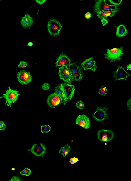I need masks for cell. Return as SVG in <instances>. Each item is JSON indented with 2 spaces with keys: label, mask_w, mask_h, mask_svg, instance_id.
<instances>
[{
  "label": "cell",
  "mask_w": 131,
  "mask_h": 181,
  "mask_svg": "<svg viewBox=\"0 0 131 181\" xmlns=\"http://www.w3.org/2000/svg\"><path fill=\"white\" fill-rule=\"evenodd\" d=\"M27 66V63L24 61H21L19 65L18 66L19 68H25Z\"/></svg>",
  "instance_id": "28"
},
{
  "label": "cell",
  "mask_w": 131,
  "mask_h": 181,
  "mask_svg": "<svg viewBox=\"0 0 131 181\" xmlns=\"http://www.w3.org/2000/svg\"><path fill=\"white\" fill-rule=\"evenodd\" d=\"M109 2L110 4H114L115 6H118L121 4L122 1V0H117V1H112V0H109Z\"/></svg>",
  "instance_id": "26"
},
{
  "label": "cell",
  "mask_w": 131,
  "mask_h": 181,
  "mask_svg": "<svg viewBox=\"0 0 131 181\" xmlns=\"http://www.w3.org/2000/svg\"><path fill=\"white\" fill-rule=\"evenodd\" d=\"M12 170H15V169L14 168H12Z\"/></svg>",
  "instance_id": "38"
},
{
  "label": "cell",
  "mask_w": 131,
  "mask_h": 181,
  "mask_svg": "<svg viewBox=\"0 0 131 181\" xmlns=\"http://www.w3.org/2000/svg\"><path fill=\"white\" fill-rule=\"evenodd\" d=\"M76 123L85 129H88L90 126V121L88 117L85 115H79L76 119Z\"/></svg>",
  "instance_id": "14"
},
{
  "label": "cell",
  "mask_w": 131,
  "mask_h": 181,
  "mask_svg": "<svg viewBox=\"0 0 131 181\" xmlns=\"http://www.w3.org/2000/svg\"><path fill=\"white\" fill-rule=\"evenodd\" d=\"M76 105L77 107L79 109H83L85 107L84 103L81 100L78 101L76 103Z\"/></svg>",
  "instance_id": "25"
},
{
  "label": "cell",
  "mask_w": 131,
  "mask_h": 181,
  "mask_svg": "<svg viewBox=\"0 0 131 181\" xmlns=\"http://www.w3.org/2000/svg\"><path fill=\"white\" fill-rule=\"evenodd\" d=\"M70 146L68 145H65L63 147H61L59 153L63 155L64 157H65L69 152L71 151Z\"/></svg>",
  "instance_id": "21"
},
{
  "label": "cell",
  "mask_w": 131,
  "mask_h": 181,
  "mask_svg": "<svg viewBox=\"0 0 131 181\" xmlns=\"http://www.w3.org/2000/svg\"><path fill=\"white\" fill-rule=\"evenodd\" d=\"M11 181H22L23 180L18 177H17L16 176H15L13 177H12L11 178V180H10Z\"/></svg>",
  "instance_id": "29"
},
{
  "label": "cell",
  "mask_w": 131,
  "mask_h": 181,
  "mask_svg": "<svg viewBox=\"0 0 131 181\" xmlns=\"http://www.w3.org/2000/svg\"><path fill=\"white\" fill-rule=\"evenodd\" d=\"M47 103L50 107L55 108L62 103L60 98L55 93L50 95L48 97Z\"/></svg>",
  "instance_id": "12"
},
{
  "label": "cell",
  "mask_w": 131,
  "mask_h": 181,
  "mask_svg": "<svg viewBox=\"0 0 131 181\" xmlns=\"http://www.w3.org/2000/svg\"><path fill=\"white\" fill-rule=\"evenodd\" d=\"M101 21L102 22V24H103V26H104L106 25L108 23V21H107V19H103L102 20H101Z\"/></svg>",
  "instance_id": "35"
},
{
  "label": "cell",
  "mask_w": 131,
  "mask_h": 181,
  "mask_svg": "<svg viewBox=\"0 0 131 181\" xmlns=\"http://www.w3.org/2000/svg\"><path fill=\"white\" fill-rule=\"evenodd\" d=\"M96 64V61L94 60L93 58L91 57L85 60L82 63L81 66L85 71L90 69L93 72H95L97 68Z\"/></svg>",
  "instance_id": "15"
},
{
  "label": "cell",
  "mask_w": 131,
  "mask_h": 181,
  "mask_svg": "<svg viewBox=\"0 0 131 181\" xmlns=\"http://www.w3.org/2000/svg\"><path fill=\"white\" fill-rule=\"evenodd\" d=\"M69 66L71 81H80L83 78V74L80 67L75 63H71Z\"/></svg>",
  "instance_id": "4"
},
{
  "label": "cell",
  "mask_w": 131,
  "mask_h": 181,
  "mask_svg": "<svg viewBox=\"0 0 131 181\" xmlns=\"http://www.w3.org/2000/svg\"><path fill=\"white\" fill-rule=\"evenodd\" d=\"M47 28L50 35L55 36L60 34L62 26L60 22L52 18L49 20Z\"/></svg>",
  "instance_id": "5"
},
{
  "label": "cell",
  "mask_w": 131,
  "mask_h": 181,
  "mask_svg": "<svg viewBox=\"0 0 131 181\" xmlns=\"http://www.w3.org/2000/svg\"><path fill=\"white\" fill-rule=\"evenodd\" d=\"M42 89L45 90H47L50 87L49 84L46 83L42 85Z\"/></svg>",
  "instance_id": "31"
},
{
  "label": "cell",
  "mask_w": 131,
  "mask_h": 181,
  "mask_svg": "<svg viewBox=\"0 0 131 181\" xmlns=\"http://www.w3.org/2000/svg\"><path fill=\"white\" fill-rule=\"evenodd\" d=\"M31 173L30 169L26 168L25 169L20 172V174L22 175H25L26 176H29Z\"/></svg>",
  "instance_id": "24"
},
{
  "label": "cell",
  "mask_w": 131,
  "mask_h": 181,
  "mask_svg": "<svg viewBox=\"0 0 131 181\" xmlns=\"http://www.w3.org/2000/svg\"><path fill=\"white\" fill-rule=\"evenodd\" d=\"M71 63L70 59L68 56L63 54H61L58 57L55 64L56 67L69 66Z\"/></svg>",
  "instance_id": "16"
},
{
  "label": "cell",
  "mask_w": 131,
  "mask_h": 181,
  "mask_svg": "<svg viewBox=\"0 0 131 181\" xmlns=\"http://www.w3.org/2000/svg\"><path fill=\"white\" fill-rule=\"evenodd\" d=\"M85 16L87 19H90L92 16V15L90 13L88 12L85 15Z\"/></svg>",
  "instance_id": "33"
},
{
  "label": "cell",
  "mask_w": 131,
  "mask_h": 181,
  "mask_svg": "<svg viewBox=\"0 0 131 181\" xmlns=\"http://www.w3.org/2000/svg\"><path fill=\"white\" fill-rule=\"evenodd\" d=\"M59 69L58 75L60 76V79L63 80L64 82L68 83L71 84L72 81L70 71L68 66L60 67Z\"/></svg>",
  "instance_id": "11"
},
{
  "label": "cell",
  "mask_w": 131,
  "mask_h": 181,
  "mask_svg": "<svg viewBox=\"0 0 131 181\" xmlns=\"http://www.w3.org/2000/svg\"><path fill=\"white\" fill-rule=\"evenodd\" d=\"M114 74V77L115 81H119L121 79H124L127 81L128 77L130 75L126 71L124 68L119 66L117 70L113 72Z\"/></svg>",
  "instance_id": "13"
},
{
  "label": "cell",
  "mask_w": 131,
  "mask_h": 181,
  "mask_svg": "<svg viewBox=\"0 0 131 181\" xmlns=\"http://www.w3.org/2000/svg\"><path fill=\"white\" fill-rule=\"evenodd\" d=\"M62 83L63 89L66 102L70 101L74 96L75 87L74 85Z\"/></svg>",
  "instance_id": "7"
},
{
  "label": "cell",
  "mask_w": 131,
  "mask_h": 181,
  "mask_svg": "<svg viewBox=\"0 0 131 181\" xmlns=\"http://www.w3.org/2000/svg\"><path fill=\"white\" fill-rule=\"evenodd\" d=\"M78 161L79 160L77 158L74 157L71 158L70 162L71 164H74L75 163L78 162Z\"/></svg>",
  "instance_id": "30"
},
{
  "label": "cell",
  "mask_w": 131,
  "mask_h": 181,
  "mask_svg": "<svg viewBox=\"0 0 131 181\" xmlns=\"http://www.w3.org/2000/svg\"><path fill=\"white\" fill-rule=\"evenodd\" d=\"M127 70H131V64H130L128 65L127 66Z\"/></svg>",
  "instance_id": "36"
},
{
  "label": "cell",
  "mask_w": 131,
  "mask_h": 181,
  "mask_svg": "<svg viewBox=\"0 0 131 181\" xmlns=\"http://www.w3.org/2000/svg\"><path fill=\"white\" fill-rule=\"evenodd\" d=\"M51 128L49 125L42 126H41V132L42 133H48L51 131Z\"/></svg>",
  "instance_id": "22"
},
{
  "label": "cell",
  "mask_w": 131,
  "mask_h": 181,
  "mask_svg": "<svg viewBox=\"0 0 131 181\" xmlns=\"http://www.w3.org/2000/svg\"><path fill=\"white\" fill-rule=\"evenodd\" d=\"M116 11L112 10H105L101 13H97V15L100 19H107V17L109 16L112 17L114 16Z\"/></svg>",
  "instance_id": "18"
},
{
  "label": "cell",
  "mask_w": 131,
  "mask_h": 181,
  "mask_svg": "<svg viewBox=\"0 0 131 181\" xmlns=\"http://www.w3.org/2000/svg\"><path fill=\"white\" fill-rule=\"evenodd\" d=\"M28 151L32 152L35 156L38 157H42L43 158V155L46 151L45 147L43 144H34L32 147L31 148L28 149Z\"/></svg>",
  "instance_id": "10"
},
{
  "label": "cell",
  "mask_w": 131,
  "mask_h": 181,
  "mask_svg": "<svg viewBox=\"0 0 131 181\" xmlns=\"http://www.w3.org/2000/svg\"><path fill=\"white\" fill-rule=\"evenodd\" d=\"M46 0H36L35 2L40 5H42L44 4Z\"/></svg>",
  "instance_id": "34"
},
{
  "label": "cell",
  "mask_w": 131,
  "mask_h": 181,
  "mask_svg": "<svg viewBox=\"0 0 131 181\" xmlns=\"http://www.w3.org/2000/svg\"><path fill=\"white\" fill-rule=\"evenodd\" d=\"M55 93L60 98L62 103L64 105H66L67 102L64 93L62 83L59 84L58 86L55 88Z\"/></svg>",
  "instance_id": "19"
},
{
  "label": "cell",
  "mask_w": 131,
  "mask_h": 181,
  "mask_svg": "<svg viewBox=\"0 0 131 181\" xmlns=\"http://www.w3.org/2000/svg\"><path fill=\"white\" fill-rule=\"evenodd\" d=\"M97 136L98 138L101 141L109 142L114 138V134L111 130H101L98 132Z\"/></svg>",
  "instance_id": "8"
},
{
  "label": "cell",
  "mask_w": 131,
  "mask_h": 181,
  "mask_svg": "<svg viewBox=\"0 0 131 181\" xmlns=\"http://www.w3.org/2000/svg\"><path fill=\"white\" fill-rule=\"evenodd\" d=\"M108 108L97 107L96 110L92 116L94 120L99 122L103 123L104 121L106 118H109L107 116V111Z\"/></svg>",
  "instance_id": "6"
},
{
  "label": "cell",
  "mask_w": 131,
  "mask_h": 181,
  "mask_svg": "<svg viewBox=\"0 0 131 181\" xmlns=\"http://www.w3.org/2000/svg\"><path fill=\"white\" fill-rule=\"evenodd\" d=\"M104 55L105 59L110 60L111 62H115L116 60L121 61L122 60L121 57L124 55L123 46L119 48H114L107 50V53Z\"/></svg>",
  "instance_id": "1"
},
{
  "label": "cell",
  "mask_w": 131,
  "mask_h": 181,
  "mask_svg": "<svg viewBox=\"0 0 131 181\" xmlns=\"http://www.w3.org/2000/svg\"><path fill=\"white\" fill-rule=\"evenodd\" d=\"M33 19L30 15L28 14H26L25 16L22 18L21 21V25L25 28H30L33 25Z\"/></svg>",
  "instance_id": "17"
},
{
  "label": "cell",
  "mask_w": 131,
  "mask_h": 181,
  "mask_svg": "<svg viewBox=\"0 0 131 181\" xmlns=\"http://www.w3.org/2000/svg\"><path fill=\"white\" fill-rule=\"evenodd\" d=\"M33 45V43L32 42H29L28 43V45L27 46H32Z\"/></svg>",
  "instance_id": "37"
},
{
  "label": "cell",
  "mask_w": 131,
  "mask_h": 181,
  "mask_svg": "<svg viewBox=\"0 0 131 181\" xmlns=\"http://www.w3.org/2000/svg\"><path fill=\"white\" fill-rule=\"evenodd\" d=\"M17 79L19 83L22 85H27L32 81V76L30 72H27L24 70L18 73Z\"/></svg>",
  "instance_id": "9"
},
{
  "label": "cell",
  "mask_w": 131,
  "mask_h": 181,
  "mask_svg": "<svg viewBox=\"0 0 131 181\" xmlns=\"http://www.w3.org/2000/svg\"><path fill=\"white\" fill-rule=\"evenodd\" d=\"M127 107L128 109L131 112V98L127 102Z\"/></svg>",
  "instance_id": "32"
},
{
  "label": "cell",
  "mask_w": 131,
  "mask_h": 181,
  "mask_svg": "<svg viewBox=\"0 0 131 181\" xmlns=\"http://www.w3.org/2000/svg\"><path fill=\"white\" fill-rule=\"evenodd\" d=\"M98 93L99 94L101 95L102 96H105V95L107 94V88L102 86L101 88L99 90Z\"/></svg>",
  "instance_id": "23"
},
{
  "label": "cell",
  "mask_w": 131,
  "mask_h": 181,
  "mask_svg": "<svg viewBox=\"0 0 131 181\" xmlns=\"http://www.w3.org/2000/svg\"><path fill=\"white\" fill-rule=\"evenodd\" d=\"M128 31L125 26L120 25L117 27L116 35L118 37L120 38L127 35Z\"/></svg>",
  "instance_id": "20"
},
{
  "label": "cell",
  "mask_w": 131,
  "mask_h": 181,
  "mask_svg": "<svg viewBox=\"0 0 131 181\" xmlns=\"http://www.w3.org/2000/svg\"><path fill=\"white\" fill-rule=\"evenodd\" d=\"M6 126L3 121H0V130L2 131L6 130Z\"/></svg>",
  "instance_id": "27"
},
{
  "label": "cell",
  "mask_w": 131,
  "mask_h": 181,
  "mask_svg": "<svg viewBox=\"0 0 131 181\" xmlns=\"http://www.w3.org/2000/svg\"><path fill=\"white\" fill-rule=\"evenodd\" d=\"M8 89H7L6 90V94H2L3 95V97H1L0 99L4 98L6 100V102L5 103V105L8 107H11V103H14L16 102L18 98L19 95L20 94H19V91H17L16 90H12L10 88V87H8Z\"/></svg>",
  "instance_id": "2"
},
{
  "label": "cell",
  "mask_w": 131,
  "mask_h": 181,
  "mask_svg": "<svg viewBox=\"0 0 131 181\" xmlns=\"http://www.w3.org/2000/svg\"><path fill=\"white\" fill-rule=\"evenodd\" d=\"M94 8V11L95 13H101L108 10H114L116 12L119 11V8L115 5H109L107 4L105 0H98L96 2Z\"/></svg>",
  "instance_id": "3"
}]
</instances>
